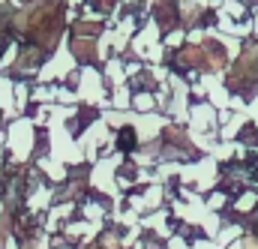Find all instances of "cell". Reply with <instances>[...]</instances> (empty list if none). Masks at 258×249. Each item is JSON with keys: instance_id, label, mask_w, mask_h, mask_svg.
<instances>
[{"instance_id": "cell-1", "label": "cell", "mask_w": 258, "mask_h": 249, "mask_svg": "<svg viewBox=\"0 0 258 249\" xmlns=\"http://www.w3.org/2000/svg\"><path fill=\"white\" fill-rule=\"evenodd\" d=\"M75 54L78 57H84V60H93V45H90V39H75Z\"/></svg>"}, {"instance_id": "cell-2", "label": "cell", "mask_w": 258, "mask_h": 249, "mask_svg": "<svg viewBox=\"0 0 258 249\" xmlns=\"http://www.w3.org/2000/svg\"><path fill=\"white\" fill-rule=\"evenodd\" d=\"M246 249H258V243H255V240H249V246H246Z\"/></svg>"}]
</instances>
